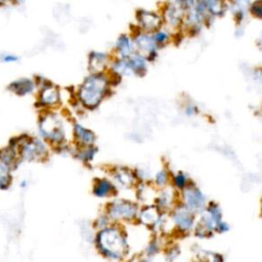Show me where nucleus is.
Returning a JSON list of instances; mask_svg holds the SVG:
<instances>
[{"label": "nucleus", "mask_w": 262, "mask_h": 262, "mask_svg": "<svg viewBox=\"0 0 262 262\" xmlns=\"http://www.w3.org/2000/svg\"><path fill=\"white\" fill-rule=\"evenodd\" d=\"M13 182L12 171L3 163L0 162V189L7 190Z\"/></svg>", "instance_id": "obj_11"}, {"label": "nucleus", "mask_w": 262, "mask_h": 262, "mask_svg": "<svg viewBox=\"0 0 262 262\" xmlns=\"http://www.w3.org/2000/svg\"><path fill=\"white\" fill-rule=\"evenodd\" d=\"M253 13L255 15H257L258 17H261V5H260V2H257L254 7H253Z\"/></svg>", "instance_id": "obj_24"}, {"label": "nucleus", "mask_w": 262, "mask_h": 262, "mask_svg": "<svg viewBox=\"0 0 262 262\" xmlns=\"http://www.w3.org/2000/svg\"><path fill=\"white\" fill-rule=\"evenodd\" d=\"M59 99L58 91L55 87L51 85H46L40 90L39 102L42 105H53Z\"/></svg>", "instance_id": "obj_8"}, {"label": "nucleus", "mask_w": 262, "mask_h": 262, "mask_svg": "<svg viewBox=\"0 0 262 262\" xmlns=\"http://www.w3.org/2000/svg\"><path fill=\"white\" fill-rule=\"evenodd\" d=\"M97 246L107 257L118 259L126 251V243L121 233L114 228H105L97 235Z\"/></svg>", "instance_id": "obj_1"}, {"label": "nucleus", "mask_w": 262, "mask_h": 262, "mask_svg": "<svg viewBox=\"0 0 262 262\" xmlns=\"http://www.w3.org/2000/svg\"><path fill=\"white\" fill-rule=\"evenodd\" d=\"M5 2H6L7 6H9V5L19 6V5H23L26 2V0H5Z\"/></svg>", "instance_id": "obj_23"}, {"label": "nucleus", "mask_w": 262, "mask_h": 262, "mask_svg": "<svg viewBox=\"0 0 262 262\" xmlns=\"http://www.w3.org/2000/svg\"><path fill=\"white\" fill-rule=\"evenodd\" d=\"M20 59L19 55L10 52V51H1L0 52V63L4 64H10V63H16Z\"/></svg>", "instance_id": "obj_15"}, {"label": "nucleus", "mask_w": 262, "mask_h": 262, "mask_svg": "<svg viewBox=\"0 0 262 262\" xmlns=\"http://www.w3.org/2000/svg\"><path fill=\"white\" fill-rule=\"evenodd\" d=\"M166 38H167V36H166V34L163 33V32L157 33L156 36H155V40H156L157 42H163V41L166 40Z\"/></svg>", "instance_id": "obj_25"}, {"label": "nucleus", "mask_w": 262, "mask_h": 262, "mask_svg": "<svg viewBox=\"0 0 262 262\" xmlns=\"http://www.w3.org/2000/svg\"><path fill=\"white\" fill-rule=\"evenodd\" d=\"M174 220L176 224L183 230H188L192 227L193 219L189 212L185 209H179L174 214Z\"/></svg>", "instance_id": "obj_10"}, {"label": "nucleus", "mask_w": 262, "mask_h": 262, "mask_svg": "<svg viewBox=\"0 0 262 262\" xmlns=\"http://www.w3.org/2000/svg\"><path fill=\"white\" fill-rule=\"evenodd\" d=\"M39 131L44 138L58 142L63 138L60 120L54 114H47L39 121Z\"/></svg>", "instance_id": "obj_3"}, {"label": "nucleus", "mask_w": 262, "mask_h": 262, "mask_svg": "<svg viewBox=\"0 0 262 262\" xmlns=\"http://www.w3.org/2000/svg\"><path fill=\"white\" fill-rule=\"evenodd\" d=\"M75 132L77 137L85 144H91L94 141V135L92 132L86 130L80 125L75 126Z\"/></svg>", "instance_id": "obj_12"}, {"label": "nucleus", "mask_w": 262, "mask_h": 262, "mask_svg": "<svg viewBox=\"0 0 262 262\" xmlns=\"http://www.w3.org/2000/svg\"><path fill=\"white\" fill-rule=\"evenodd\" d=\"M166 179H167V176H166V173L164 171L159 172L158 175L156 176V181L159 185H163L166 182Z\"/></svg>", "instance_id": "obj_22"}, {"label": "nucleus", "mask_w": 262, "mask_h": 262, "mask_svg": "<svg viewBox=\"0 0 262 262\" xmlns=\"http://www.w3.org/2000/svg\"><path fill=\"white\" fill-rule=\"evenodd\" d=\"M104 62H105V56L102 53H94L90 60L91 67L94 70H100L101 68H103Z\"/></svg>", "instance_id": "obj_18"}, {"label": "nucleus", "mask_w": 262, "mask_h": 262, "mask_svg": "<svg viewBox=\"0 0 262 262\" xmlns=\"http://www.w3.org/2000/svg\"><path fill=\"white\" fill-rule=\"evenodd\" d=\"M136 212L134 204L126 201H119L112 205L110 214L113 218H131Z\"/></svg>", "instance_id": "obj_5"}, {"label": "nucleus", "mask_w": 262, "mask_h": 262, "mask_svg": "<svg viewBox=\"0 0 262 262\" xmlns=\"http://www.w3.org/2000/svg\"><path fill=\"white\" fill-rule=\"evenodd\" d=\"M36 89V82L28 77H20L10 81L6 90L16 96H27L32 94Z\"/></svg>", "instance_id": "obj_4"}, {"label": "nucleus", "mask_w": 262, "mask_h": 262, "mask_svg": "<svg viewBox=\"0 0 262 262\" xmlns=\"http://www.w3.org/2000/svg\"><path fill=\"white\" fill-rule=\"evenodd\" d=\"M184 200L191 210H200L205 205L204 195L194 187H189L184 191Z\"/></svg>", "instance_id": "obj_7"}, {"label": "nucleus", "mask_w": 262, "mask_h": 262, "mask_svg": "<svg viewBox=\"0 0 262 262\" xmlns=\"http://www.w3.org/2000/svg\"><path fill=\"white\" fill-rule=\"evenodd\" d=\"M175 184L178 186V187H183L185 185V182H186V178L183 174L179 173L175 176Z\"/></svg>", "instance_id": "obj_21"}, {"label": "nucleus", "mask_w": 262, "mask_h": 262, "mask_svg": "<svg viewBox=\"0 0 262 262\" xmlns=\"http://www.w3.org/2000/svg\"><path fill=\"white\" fill-rule=\"evenodd\" d=\"M136 44L138 49H140L143 52L150 53L155 49V44L154 41L147 37V36H140L136 40Z\"/></svg>", "instance_id": "obj_14"}, {"label": "nucleus", "mask_w": 262, "mask_h": 262, "mask_svg": "<svg viewBox=\"0 0 262 262\" xmlns=\"http://www.w3.org/2000/svg\"><path fill=\"white\" fill-rule=\"evenodd\" d=\"M26 185H27V181H26V180H23L21 183H20V186H21V187H25Z\"/></svg>", "instance_id": "obj_28"}, {"label": "nucleus", "mask_w": 262, "mask_h": 262, "mask_svg": "<svg viewBox=\"0 0 262 262\" xmlns=\"http://www.w3.org/2000/svg\"><path fill=\"white\" fill-rule=\"evenodd\" d=\"M5 7H7L5 0H0V10L3 9V8H5Z\"/></svg>", "instance_id": "obj_27"}, {"label": "nucleus", "mask_w": 262, "mask_h": 262, "mask_svg": "<svg viewBox=\"0 0 262 262\" xmlns=\"http://www.w3.org/2000/svg\"><path fill=\"white\" fill-rule=\"evenodd\" d=\"M250 0H236L237 5L241 7V9H245L246 7H248Z\"/></svg>", "instance_id": "obj_26"}, {"label": "nucleus", "mask_w": 262, "mask_h": 262, "mask_svg": "<svg viewBox=\"0 0 262 262\" xmlns=\"http://www.w3.org/2000/svg\"><path fill=\"white\" fill-rule=\"evenodd\" d=\"M129 66L132 71H141L144 69V60L140 56H132L129 60Z\"/></svg>", "instance_id": "obj_19"}, {"label": "nucleus", "mask_w": 262, "mask_h": 262, "mask_svg": "<svg viewBox=\"0 0 262 262\" xmlns=\"http://www.w3.org/2000/svg\"><path fill=\"white\" fill-rule=\"evenodd\" d=\"M117 178H118V180L122 184H130V183H132V177L126 171H120L117 174Z\"/></svg>", "instance_id": "obj_20"}, {"label": "nucleus", "mask_w": 262, "mask_h": 262, "mask_svg": "<svg viewBox=\"0 0 262 262\" xmlns=\"http://www.w3.org/2000/svg\"><path fill=\"white\" fill-rule=\"evenodd\" d=\"M0 162L6 165L11 171L15 170L20 164V159L15 148L10 145H6L0 148Z\"/></svg>", "instance_id": "obj_6"}, {"label": "nucleus", "mask_w": 262, "mask_h": 262, "mask_svg": "<svg viewBox=\"0 0 262 262\" xmlns=\"http://www.w3.org/2000/svg\"><path fill=\"white\" fill-rule=\"evenodd\" d=\"M140 219L143 223L145 224H148V225H151L154 223H157L158 219H159V214L157 212L156 209L154 208H148V209H145L141 212L140 214Z\"/></svg>", "instance_id": "obj_13"}, {"label": "nucleus", "mask_w": 262, "mask_h": 262, "mask_svg": "<svg viewBox=\"0 0 262 262\" xmlns=\"http://www.w3.org/2000/svg\"><path fill=\"white\" fill-rule=\"evenodd\" d=\"M111 183L106 180H99L94 187V193L98 196L106 195L111 190Z\"/></svg>", "instance_id": "obj_16"}, {"label": "nucleus", "mask_w": 262, "mask_h": 262, "mask_svg": "<svg viewBox=\"0 0 262 262\" xmlns=\"http://www.w3.org/2000/svg\"><path fill=\"white\" fill-rule=\"evenodd\" d=\"M118 50L124 56H126L130 53V51H131L130 42L125 36H123L119 39V41H118Z\"/></svg>", "instance_id": "obj_17"}, {"label": "nucleus", "mask_w": 262, "mask_h": 262, "mask_svg": "<svg viewBox=\"0 0 262 262\" xmlns=\"http://www.w3.org/2000/svg\"><path fill=\"white\" fill-rule=\"evenodd\" d=\"M106 89V81L102 76L93 75L87 78L80 89V98L88 107L99 103Z\"/></svg>", "instance_id": "obj_2"}, {"label": "nucleus", "mask_w": 262, "mask_h": 262, "mask_svg": "<svg viewBox=\"0 0 262 262\" xmlns=\"http://www.w3.org/2000/svg\"><path fill=\"white\" fill-rule=\"evenodd\" d=\"M138 19H139V23L141 24V26L147 31H154V30L158 29L160 26V23H161L158 15H156L151 12H147V11H140Z\"/></svg>", "instance_id": "obj_9"}]
</instances>
